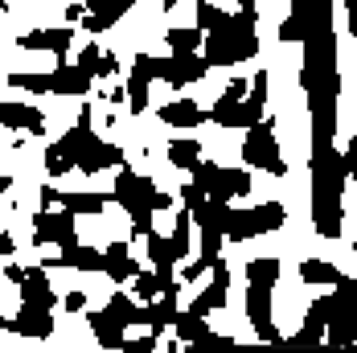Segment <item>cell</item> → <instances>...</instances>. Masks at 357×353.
I'll return each mask as SVG.
<instances>
[{"mask_svg": "<svg viewBox=\"0 0 357 353\" xmlns=\"http://www.w3.org/2000/svg\"><path fill=\"white\" fill-rule=\"evenodd\" d=\"M82 4L91 8V17H82V25H86L91 33H103V29H111L115 21L128 17V8H132L136 0H82Z\"/></svg>", "mask_w": 357, "mask_h": 353, "instance_id": "obj_19", "label": "cell"}, {"mask_svg": "<svg viewBox=\"0 0 357 353\" xmlns=\"http://www.w3.org/2000/svg\"><path fill=\"white\" fill-rule=\"evenodd\" d=\"M62 304H66V313H82V308H86V296H82V292H70Z\"/></svg>", "mask_w": 357, "mask_h": 353, "instance_id": "obj_46", "label": "cell"}, {"mask_svg": "<svg viewBox=\"0 0 357 353\" xmlns=\"http://www.w3.org/2000/svg\"><path fill=\"white\" fill-rule=\"evenodd\" d=\"M202 29H169V50L173 54H197L202 50Z\"/></svg>", "mask_w": 357, "mask_h": 353, "instance_id": "obj_36", "label": "cell"}, {"mask_svg": "<svg viewBox=\"0 0 357 353\" xmlns=\"http://www.w3.org/2000/svg\"><path fill=\"white\" fill-rule=\"evenodd\" d=\"M50 313H54V308H45V304H25V300H21V313L8 320V333L45 341V337L54 333V317H50Z\"/></svg>", "mask_w": 357, "mask_h": 353, "instance_id": "obj_15", "label": "cell"}, {"mask_svg": "<svg viewBox=\"0 0 357 353\" xmlns=\"http://www.w3.org/2000/svg\"><path fill=\"white\" fill-rule=\"evenodd\" d=\"M206 119H214L222 128H255L259 119H263V103H255V99H218L210 111H206Z\"/></svg>", "mask_w": 357, "mask_h": 353, "instance_id": "obj_12", "label": "cell"}, {"mask_svg": "<svg viewBox=\"0 0 357 353\" xmlns=\"http://www.w3.org/2000/svg\"><path fill=\"white\" fill-rule=\"evenodd\" d=\"M156 350V333H148V337H123V345L119 353H152Z\"/></svg>", "mask_w": 357, "mask_h": 353, "instance_id": "obj_40", "label": "cell"}, {"mask_svg": "<svg viewBox=\"0 0 357 353\" xmlns=\"http://www.w3.org/2000/svg\"><path fill=\"white\" fill-rule=\"evenodd\" d=\"M66 239H74V213L70 210H58V213L41 210V213H33V243L37 247H50V243L62 247Z\"/></svg>", "mask_w": 357, "mask_h": 353, "instance_id": "obj_14", "label": "cell"}, {"mask_svg": "<svg viewBox=\"0 0 357 353\" xmlns=\"http://www.w3.org/2000/svg\"><path fill=\"white\" fill-rule=\"evenodd\" d=\"M300 45H304L300 87H304L308 111H312V144H333V136H337V99H341L337 33L321 29V33H308Z\"/></svg>", "mask_w": 357, "mask_h": 353, "instance_id": "obj_1", "label": "cell"}, {"mask_svg": "<svg viewBox=\"0 0 357 353\" xmlns=\"http://www.w3.org/2000/svg\"><path fill=\"white\" fill-rule=\"evenodd\" d=\"M300 280L304 283H337L341 271H337L333 263H324V259H304V263H300Z\"/></svg>", "mask_w": 357, "mask_h": 353, "instance_id": "obj_33", "label": "cell"}, {"mask_svg": "<svg viewBox=\"0 0 357 353\" xmlns=\"http://www.w3.org/2000/svg\"><path fill=\"white\" fill-rule=\"evenodd\" d=\"M21 300H25V304H45V308H54V304H58V296H54V287H50V271H45V267L25 271V280H21Z\"/></svg>", "mask_w": 357, "mask_h": 353, "instance_id": "obj_25", "label": "cell"}, {"mask_svg": "<svg viewBox=\"0 0 357 353\" xmlns=\"http://www.w3.org/2000/svg\"><path fill=\"white\" fill-rule=\"evenodd\" d=\"M21 50H50V54H70V45H74V29H33V33H25L21 41H17Z\"/></svg>", "mask_w": 357, "mask_h": 353, "instance_id": "obj_22", "label": "cell"}, {"mask_svg": "<svg viewBox=\"0 0 357 353\" xmlns=\"http://www.w3.org/2000/svg\"><path fill=\"white\" fill-rule=\"evenodd\" d=\"M280 259H271V255H263V259H250L247 263V283H267V287H275L280 283Z\"/></svg>", "mask_w": 357, "mask_h": 353, "instance_id": "obj_32", "label": "cell"}, {"mask_svg": "<svg viewBox=\"0 0 357 353\" xmlns=\"http://www.w3.org/2000/svg\"><path fill=\"white\" fill-rule=\"evenodd\" d=\"M0 123L13 132H29V136H45V115L37 107L25 103H0Z\"/></svg>", "mask_w": 357, "mask_h": 353, "instance_id": "obj_20", "label": "cell"}, {"mask_svg": "<svg viewBox=\"0 0 357 353\" xmlns=\"http://www.w3.org/2000/svg\"><path fill=\"white\" fill-rule=\"evenodd\" d=\"M308 173H312V226L321 239H341L345 226V152L333 144H312L308 152Z\"/></svg>", "mask_w": 357, "mask_h": 353, "instance_id": "obj_2", "label": "cell"}, {"mask_svg": "<svg viewBox=\"0 0 357 353\" xmlns=\"http://www.w3.org/2000/svg\"><path fill=\"white\" fill-rule=\"evenodd\" d=\"M8 185H13V181H8V176L0 173V193H4V189H8Z\"/></svg>", "mask_w": 357, "mask_h": 353, "instance_id": "obj_52", "label": "cell"}, {"mask_svg": "<svg viewBox=\"0 0 357 353\" xmlns=\"http://www.w3.org/2000/svg\"><path fill=\"white\" fill-rule=\"evenodd\" d=\"M54 202H58V189L54 185H41V210H50Z\"/></svg>", "mask_w": 357, "mask_h": 353, "instance_id": "obj_47", "label": "cell"}, {"mask_svg": "<svg viewBox=\"0 0 357 353\" xmlns=\"http://www.w3.org/2000/svg\"><path fill=\"white\" fill-rule=\"evenodd\" d=\"M136 271H140V263L132 259V247L128 243H111L107 250H103V276L115 283H128L136 280Z\"/></svg>", "mask_w": 357, "mask_h": 353, "instance_id": "obj_21", "label": "cell"}, {"mask_svg": "<svg viewBox=\"0 0 357 353\" xmlns=\"http://www.w3.org/2000/svg\"><path fill=\"white\" fill-rule=\"evenodd\" d=\"M189 230H193V218H189V210H181L177 226H173V234H169V247H165V263H181V259L189 255Z\"/></svg>", "mask_w": 357, "mask_h": 353, "instance_id": "obj_30", "label": "cell"}, {"mask_svg": "<svg viewBox=\"0 0 357 353\" xmlns=\"http://www.w3.org/2000/svg\"><path fill=\"white\" fill-rule=\"evenodd\" d=\"M8 87H21V91H29V95H50V74H8Z\"/></svg>", "mask_w": 357, "mask_h": 353, "instance_id": "obj_37", "label": "cell"}, {"mask_svg": "<svg viewBox=\"0 0 357 353\" xmlns=\"http://www.w3.org/2000/svg\"><path fill=\"white\" fill-rule=\"evenodd\" d=\"M324 324H328V296H317L312 300V308H308V317H304V329L296 333V337H287V341H296V345H317L324 341Z\"/></svg>", "mask_w": 357, "mask_h": 353, "instance_id": "obj_26", "label": "cell"}, {"mask_svg": "<svg viewBox=\"0 0 357 353\" xmlns=\"http://www.w3.org/2000/svg\"><path fill=\"white\" fill-rule=\"evenodd\" d=\"M148 308H152L148 329H152V333H160V329H169V324L177 320V296H165L160 304H152V300H148Z\"/></svg>", "mask_w": 357, "mask_h": 353, "instance_id": "obj_35", "label": "cell"}, {"mask_svg": "<svg viewBox=\"0 0 357 353\" xmlns=\"http://www.w3.org/2000/svg\"><path fill=\"white\" fill-rule=\"evenodd\" d=\"M333 29V0H291V13L280 25V41L300 45L308 33Z\"/></svg>", "mask_w": 357, "mask_h": 353, "instance_id": "obj_10", "label": "cell"}, {"mask_svg": "<svg viewBox=\"0 0 357 353\" xmlns=\"http://www.w3.org/2000/svg\"><path fill=\"white\" fill-rule=\"evenodd\" d=\"M132 292H136L140 300H156V296H160V280H156V271H136Z\"/></svg>", "mask_w": 357, "mask_h": 353, "instance_id": "obj_39", "label": "cell"}, {"mask_svg": "<svg viewBox=\"0 0 357 353\" xmlns=\"http://www.w3.org/2000/svg\"><path fill=\"white\" fill-rule=\"evenodd\" d=\"M119 70V58L103 50V58H99V66H95V78H111V74Z\"/></svg>", "mask_w": 357, "mask_h": 353, "instance_id": "obj_43", "label": "cell"}, {"mask_svg": "<svg viewBox=\"0 0 357 353\" xmlns=\"http://www.w3.org/2000/svg\"><path fill=\"white\" fill-rule=\"evenodd\" d=\"M173 333H177V341L193 345V350L230 345V337H214V333H210V324H206V317H197V313H177V320H173Z\"/></svg>", "mask_w": 357, "mask_h": 353, "instance_id": "obj_16", "label": "cell"}, {"mask_svg": "<svg viewBox=\"0 0 357 353\" xmlns=\"http://www.w3.org/2000/svg\"><path fill=\"white\" fill-rule=\"evenodd\" d=\"M197 160H202V144H197V140H173V144H169V165H173V169L193 173V169H197Z\"/></svg>", "mask_w": 357, "mask_h": 353, "instance_id": "obj_31", "label": "cell"}, {"mask_svg": "<svg viewBox=\"0 0 357 353\" xmlns=\"http://www.w3.org/2000/svg\"><path fill=\"white\" fill-rule=\"evenodd\" d=\"M354 250H357V243H354Z\"/></svg>", "mask_w": 357, "mask_h": 353, "instance_id": "obj_56", "label": "cell"}, {"mask_svg": "<svg viewBox=\"0 0 357 353\" xmlns=\"http://www.w3.org/2000/svg\"><path fill=\"white\" fill-rule=\"evenodd\" d=\"M328 345H354L357 341V280L341 276L328 296V324H324Z\"/></svg>", "mask_w": 357, "mask_h": 353, "instance_id": "obj_6", "label": "cell"}, {"mask_svg": "<svg viewBox=\"0 0 357 353\" xmlns=\"http://www.w3.org/2000/svg\"><path fill=\"white\" fill-rule=\"evenodd\" d=\"M8 280L21 287V280H25V267H17V263H8Z\"/></svg>", "mask_w": 357, "mask_h": 353, "instance_id": "obj_49", "label": "cell"}, {"mask_svg": "<svg viewBox=\"0 0 357 353\" xmlns=\"http://www.w3.org/2000/svg\"><path fill=\"white\" fill-rule=\"evenodd\" d=\"M0 13H4V0H0Z\"/></svg>", "mask_w": 357, "mask_h": 353, "instance_id": "obj_54", "label": "cell"}, {"mask_svg": "<svg viewBox=\"0 0 357 353\" xmlns=\"http://www.w3.org/2000/svg\"><path fill=\"white\" fill-rule=\"evenodd\" d=\"M354 62H357V50H354Z\"/></svg>", "mask_w": 357, "mask_h": 353, "instance_id": "obj_55", "label": "cell"}, {"mask_svg": "<svg viewBox=\"0 0 357 353\" xmlns=\"http://www.w3.org/2000/svg\"><path fill=\"white\" fill-rule=\"evenodd\" d=\"M202 271H210V267H206V263H202V259H197V263H189V267H185V280H197V276H202Z\"/></svg>", "mask_w": 357, "mask_h": 353, "instance_id": "obj_48", "label": "cell"}, {"mask_svg": "<svg viewBox=\"0 0 357 353\" xmlns=\"http://www.w3.org/2000/svg\"><path fill=\"white\" fill-rule=\"evenodd\" d=\"M210 70V62L202 54H169V58H156V78H165L169 87H189V82H202Z\"/></svg>", "mask_w": 357, "mask_h": 353, "instance_id": "obj_11", "label": "cell"}, {"mask_svg": "<svg viewBox=\"0 0 357 353\" xmlns=\"http://www.w3.org/2000/svg\"><path fill=\"white\" fill-rule=\"evenodd\" d=\"M86 320H91V329H95V341H99L103 350H119V345H123V329H128V324H119V320L111 317L107 308L91 313Z\"/></svg>", "mask_w": 357, "mask_h": 353, "instance_id": "obj_28", "label": "cell"}, {"mask_svg": "<svg viewBox=\"0 0 357 353\" xmlns=\"http://www.w3.org/2000/svg\"><path fill=\"white\" fill-rule=\"evenodd\" d=\"M247 320L255 324V333L263 337V341H284V333L271 324V287L267 283H250L247 287Z\"/></svg>", "mask_w": 357, "mask_h": 353, "instance_id": "obj_13", "label": "cell"}, {"mask_svg": "<svg viewBox=\"0 0 357 353\" xmlns=\"http://www.w3.org/2000/svg\"><path fill=\"white\" fill-rule=\"evenodd\" d=\"M50 267H70V271H103V250L86 247V243H78V234L62 243V255L54 259V263H45V271Z\"/></svg>", "mask_w": 357, "mask_h": 353, "instance_id": "obj_18", "label": "cell"}, {"mask_svg": "<svg viewBox=\"0 0 357 353\" xmlns=\"http://www.w3.org/2000/svg\"><path fill=\"white\" fill-rule=\"evenodd\" d=\"M160 4H165V13H173V8H177V0H160Z\"/></svg>", "mask_w": 357, "mask_h": 353, "instance_id": "obj_51", "label": "cell"}, {"mask_svg": "<svg viewBox=\"0 0 357 353\" xmlns=\"http://www.w3.org/2000/svg\"><path fill=\"white\" fill-rule=\"evenodd\" d=\"M247 95H250L247 78H230V82H226V99H247Z\"/></svg>", "mask_w": 357, "mask_h": 353, "instance_id": "obj_44", "label": "cell"}, {"mask_svg": "<svg viewBox=\"0 0 357 353\" xmlns=\"http://www.w3.org/2000/svg\"><path fill=\"white\" fill-rule=\"evenodd\" d=\"M193 185L206 197H214V202H234V197H247L250 189H255V181H250L247 169H222L214 160H197Z\"/></svg>", "mask_w": 357, "mask_h": 353, "instance_id": "obj_7", "label": "cell"}, {"mask_svg": "<svg viewBox=\"0 0 357 353\" xmlns=\"http://www.w3.org/2000/svg\"><path fill=\"white\" fill-rule=\"evenodd\" d=\"M119 165H123V148L99 140L91 132V119H78L62 140L45 148V173L50 176H62V173H70V169L103 173V169H119Z\"/></svg>", "mask_w": 357, "mask_h": 353, "instance_id": "obj_3", "label": "cell"}, {"mask_svg": "<svg viewBox=\"0 0 357 353\" xmlns=\"http://www.w3.org/2000/svg\"><path fill=\"white\" fill-rule=\"evenodd\" d=\"M210 271H214V283H210V287L193 300V308H189V313H197V317H206V313H214V308H222V304H226L230 271H226V263H222V259H214V267H210Z\"/></svg>", "mask_w": 357, "mask_h": 353, "instance_id": "obj_24", "label": "cell"}, {"mask_svg": "<svg viewBox=\"0 0 357 353\" xmlns=\"http://www.w3.org/2000/svg\"><path fill=\"white\" fill-rule=\"evenodd\" d=\"M152 78H156V58L152 54H136L132 78H128V107H132V115L148 111V87H152Z\"/></svg>", "mask_w": 357, "mask_h": 353, "instance_id": "obj_17", "label": "cell"}, {"mask_svg": "<svg viewBox=\"0 0 357 353\" xmlns=\"http://www.w3.org/2000/svg\"><path fill=\"white\" fill-rule=\"evenodd\" d=\"M4 329H8V320H4V317H0V333H4Z\"/></svg>", "mask_w": 357, "mask_h": 353, "instance_id": "obj_53", "label": "cell"}, {"mask_svg": "<svg viewBox=\"0 0 357 353\" xmlns=\"http://www.w3.org/2000/svg\"><path fill=\"white\" fill-rule=\"evenodd\" d=\"M267 82H271L267 70H259L255 78H250V99H255V103H267Z\"/></svg>", "mask_w": 357, "mask_h": 353, "instance_id": "obj_42", "label": "cell"}, {"mask_svg": "<svg viewBox=\"0 0 357 353\" xmlns=\"http://www.w3.org/2000/svg\"><path fill=\"white\" fill-rule=\"evenodd\" d=\"M345 165H349V181H357V132L345 144Z\"/></svg>", "mask_w": 357, "mask_h": 353, "instance_id": "obj_45", "label": "cell"}, {"mask_svg": "<svg viewBox=\"0 0 357 353\" xmlns=\"http://www.w3.org/2000/svg\"><path fill=\"white\" fill-rule=\"evenodd\" d=\"M230 25V13H222L214 0H202L197 4V29L202 33H214V29H226Z\"/></svg>", "mask_w": 357, "mask_h": 353, "instance_id": "obj_34", "label": "cell"}, {"mask_svg": "<svg viewBox=\"0 0 357 353\" xmlns=\"http://www.w3.org/2000/svg\"><path fill=\"white\" fill-rule=\"evenodd\" d=\"M156 197H160V189H156L148 176H140V173H132V169L119 165V173H115V189H111V202H119L123 210L132 213V234H136V239H144V234L152 230Z\"/></svg>", "mask_w": 357, "mask_h": 353, "instance_id": "obj_5", "label": "cell"}, {"mask_svg": "<svg viewBox=\"0 0 357 353\" xmlns=\"http://www.w3.org/2000/svg\"><path fill=\"white\" fill-rule=\"evenodd\" d=\"M107 313L119 320V324H136V304H132V296H123V292H115L107 300Z\"/></svg>", "mask_w": 357, "mask_h": 353, "instance_id": "obj_38", "label": "cell"}, {"mask_svg": "<svg viewBox=\"0 0 357 353\" xmlns=\"http://www.w3.org/2000/svg\"><path fill=\"white\" fill-rule=\"evenodd\" d=\"M91 82H95V74L82 70L78 62L74 66H58V70L50 74V95H86Z\"/></svg>", "mask_w": 357, "mask_h": 353, "instance_id": "obj_23", "label": "cell"}, {"mask_svg": "<svg viewBox=\"0 0 357 353\" xmlns=\"http://www.w3.org/2000/svg\"><path fill=\"white\" fill-rule=\"evenodd\" d=\"M287 210L280 202H267V206H255V210H226V226L222 234L230 243H247V239H259V234H271L284 226Z\"/></svg>", "mask_w": 357, "mask_h": 353, "instance_id": "obj_8", "label": "cell"}, {"mask_svg": "<svg viewBox=\"0 0 357 353\" xmlns=\"http://www.w3.org/2000/svg\"><path fill=\"white\" fill-rule=\"evenodd\" d=\"M0 255H4V259H8V255H13V234H8V230H4V234H0Z\"/></svg>", "mask_w": 357, "mask_h": 353, "instance_id": "obj_50", "label": "cell"}, {"mask_svg": "<svg viewBox=\"0 0 357 353\" xmlns=\"http://www.w3.org/2000/svg\"><path fill=\"white\" fill-rule=\"evenodd\" d=\"M255 17H259L255 0H238V13L230 17V25L206 33V41H202V58H206L210 66H238V62L255 58V54H259Z\"/></svg>", "mask_w": 357, "mask_h": 353, "instance_id": "obj_4", "label": "cell"}, {"mask_svg": "<svg viewBox=\"0 0 357 353\" xmlns=\"http://www.w3.org/2000/svg\"><path fill=\"white\" fill-rule=\"evenodd\" d=\"M58 202H62V210H70L74 218H78V213L95 218V213H103V210H107L111 193H58Z\"/></svg>", "mask_w": 357, "mask_h": 353, "instance_id": "obj_29", "label": "cell"}, {"mask_svg": "<svg viewBox=\"0 0 357 353\" xmlns=\"http://www.w3.org/2000/svg\"><path fill=\"white\" fill-rule=\"evenodd\" d=\"M160 123H169V128H197V123H206V111L193 99H173V103L160 107Z\"/></svg>", "mask_w": 357, "mask_h": 353, "instance_id": "obj_27", "label": "cell"}, {"mask_svg": "<svg viewBox=\"0 0 357 353\" xmlns=\"http://www.w3.org/2000/svg\"><path fill=\"white\" fill-rule=\"evenodd\" d=\"M243 160L247 169H263L271 176H284L287 173V160L275 144V119H259L255 128H247V144H243Z\"/></svg>", "mask_w": 357, "mask_h": 353, "instance_id": "obj_9", "label": "cell"}, {"mask_svg": "<svg viewBox=\"0 0 357 353\" xmlns=\"http://www.w3.org/2000/svg\"><path fill=\"white\" fill-rule=\"evenodd\" d=\"M99 58H103V45H95V41H91V45H82V54H78V66L95 74V66H99Z\"/></svg>", "mask_w": 357, "mask_h": 353, "instance_id": "obj_41", "label": "cell"}]
</instances>
